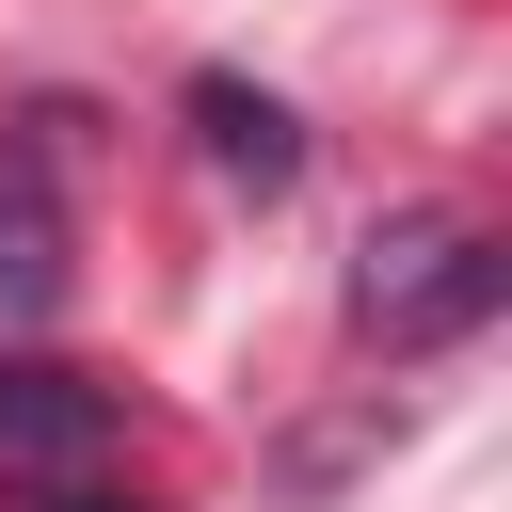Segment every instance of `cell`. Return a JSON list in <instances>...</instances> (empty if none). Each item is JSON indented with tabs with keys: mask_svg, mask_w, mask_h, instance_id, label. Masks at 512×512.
Listing matches in <instances>:
<instances>
[{
	"mask_svg": "<svg viewBox=\"0 0 512 512\" xmlns=\"http://www.w3.org/2000/svg\"><path fill=\"white\" fill-rule=\"evenodd\" d=\"M352 320H368L384 352H448L464 320H496V240L448 224V208H400V224L368 240V272H352Z\"/></svg>",
	"mask_w": 512,
	"mask_h": 512,
	"instance_id": "cell-1",
	"label": "cell"
},
{
	"mask_svg": "<svg viewBox=\"0 0 512 512\" xmlns=\"http://www.w3.org/2000/svg\"><path fill=\"white\" fill-rule=\"evenodd\" d=\"M48 480H112V384L0 352V496H48Z\"/></svg>",
	"mask_w": 512,
	"mask_h": 512,
	"instance_id": "cell-2",
	"label": "cell"
},
{
	"mask_svg": "<svg viewBox=\"0 0 512 512\" xmlns=\"http://www.w3.org/2000/svg\"><path fill=\"white\" fill-rule=\"evenodd\" d=\"M64 304V160L48 128H0V336H32Z\"/></svg>",
	"mask_w": 512,
	"mask_h": 512,
	"instance_id": "cell-3",
	"label": "cell"
},
{
	"mask_svg": "<svg viewBox=\"0 0 512 512\" xmlns=\"http://www.w3.org/2000/svg\"><path fill=\"white\" fill-rule=\"evenodd\" d=\"M192 128H208V160H224V176H256V192H288V176H304L288 96H256V80H192Z\"/></svg>",
	"mask_w": 512,
	"mask_h": 512,
	"instance_id": "cell-4",
	"label": "cell"
},
{
	"mask_svg": "<svg viewBox=\"0 0 512 512\" xmlns=\"http://www.w3.org/2000/svg\"><path fill=\"white\" fill-rule=\"evenodd\" d=\"M16 512H128L112 480H48V496H16Z\"/></svg>",
	"mask_w": 512,
	"mask_h": 512,
	"instance_id": "cell-5",
	"label": "cell"
}]
</instances>
